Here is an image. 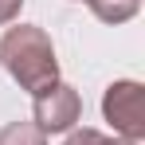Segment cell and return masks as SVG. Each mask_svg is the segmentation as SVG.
Returning <instances> with one entry per match:
<instances>
[{
    "label": "cell",
    "mask_w": 145,
    "mask_h": 145,
    "mask_svg": "<svg viewBox=\"0 0 145 145\" xmlns=\"http://www.w3.org/2000/svg\"><path fill=\"white\" fill-rule=\"evenodd\" d=\"M0 63L20 82V90H27L31 98L59 82L55 43H51L47 31L35 27V24H16V27L4 31V39H0Z\"/></svg>",
    "instance_id": "1"
},
{
    "label": "cell",
    "mask_w": 145,
    "mask_h": 145,
    "mask_svg": "<svg viewBox=\"0 0 145 145\" xmlns=\"http://www.w3.org/2000/svg\"><path fill=\"white\" fill-rule=\"evenodd\" d=\"M102 118L110 121L114 137L141 145L145 137V86L137 78H118L102 94Z\"/></svg>",
    "instance_id": "2"
},
{
    "label": "cell",
    "mask_w": 145,
    "mask_h": 145,
    "mask_svg": "<svg viewBox=\"0 0 145 145\" xmlns=\"http://www.w3.org/2000/svg\"><path fill=\"white\" fill-rule=\"evenodd\" d=\"M82 118V98L71 82H55L31 98V121L43 133H71Z\"/></svg>",
    "instance_id": "3"
},
{
    "label": "cell",
    "mask_w": 145,
    "mask_h": 145,
    "mask_svg": "<svg viewBox=\"0 0 145 145\" xmlns=\"http://www.w3.org/2000/svg\"><path fill=\"white\" fill-rule=\"evenodd\" d=\"M86 4H90V12H94L102 24H125L141 8V0H86Z\"/></svg>",
    "instance_id": "4"
},
{
    "label": "cell",
    "mask_w": 145,
    "mask_h": 145,
    "mask_svg": "<svg viewBox=\"0 0 145 145\" xmlns=\"http://www.w3.org/2000/svg\"><path fill=\"white\" fill-rule=\"evenodd\" d=\"M0 145H47V133L35 121H8L0 129Z\"/></svg>",
    "instance_id": "5"
},
{
    "label": "cell",
    "mask_w": 145,
    "mask_h": 145,
    "mask_svg": "<svg viewBox=\"0 0 145 145\" xmlns=\"http://www.w3.org/2000/svg\"><path fill=\"white\" fill-rule=\"evenodd\" d=\"M63 145H137V141H125V137H106L98 129H71Z\"/></svg>",
    "instance_id": "6"
},
{
    "label": "cell",
    "mask_w": 145,
    "mask_h": 145,
    "mask_svg": "<svg viewBox=\"0 0 145 145\" xmlns=\"http://www.w3.org/2000/svg\"><path fill=\"white\" fill-rule=\"evenodd\" d=\"M20 8H24V0H0V24H16Z\"/></svg>",
    "instance_id": "7"
}]
</instances>
